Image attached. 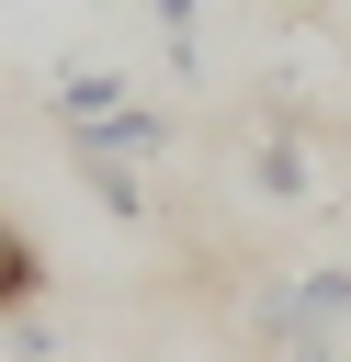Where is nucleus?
I'll use <instances>...</instances> for the list:
<instances>
[{
	"mask_svg": "<svg viewBox=\"0 0 351 362\" xmlns=\"http://www.w3.org/2000/svg\"><path fill=\"white\" fill-rule=\"evenodd\" d=\"M317 11H340V0H317Z\"/></svg>",
	"mask_w": 351,
	"mask_h": 362,
	"instance_id": "8",
	"label": "nucleus"
},
{
	"mask_svg": "<svg viewBox=\"0 0 351 362\" xmlns=\"http://www.w3.org/2000/svg\"><path fill=\"white\" fill-rule=\"evenodd\" d=\"M79 181H91V204H102V215H125V226L147 215V170H125V158H79Z\"/></svg>",
	"mask_w": 351,
	"mask_h": 362,
	"instance_id": "6",
	"label": "nucleus"
},
{
	"mask_svg": "<svg viewBox=\"0 0 351 362\" xmlns=\"http://www.w3.org/2000/svg\"><path fill=\"white\" fill-rule=\"evenodd\" d=\"M249 328L272 339V362H340V328H351V260L272 272V283L249 294Z\"/></svg>",
	"mask_w": 351,
	"mask_h": 362,
	"instance_id": "1",
	"label": "nucleus"
},
{
	"mask_svg": "<svg viewBox=\"0 0 351 362\" xmlns=\"http://www.w3.org/2000/svg\"><path fill=\"white\" fill-rule=\"evenodd\" d=\"M147 23L170 34V57H204V45H192V23H204V0H147Z\"/></svg>",
	"mask_w": 351,
	"mask_h": 362,
	"instance_id": "7",
	"label": "nucleus"
},
{
	"mask_svg": "<svg viewBox=\"0 0 351 362\" xmlns=\"http://www.w3.org/2000/svg\"><path fill=\"white\" fill-rule=\"evenodd\" d=\"M34 294H45V249H34V238L0 215V317H23Z\"/></svg>",
	"mask_w": 351,
	"mask_h": 362,
	"instance_id": "5",
	"label": "nucleus"
},
{
	"mask_svg": "<svg viewBox=\"0 0 351 362\" xmlns=\"http://www.w3.org/2000/svg\"><path fill=\"white\" fill-rule=\"evenodd\" d=\"M170 147V113H147V102H125L113 124H91V136H68V158H125V170H147Z\"/></svg>",
	"mask_w": 351,
	"mask_h": 362,
	"instance_id": "3",
	"label": "nucleus"
},
{
	"mask_svg": "<svg viewBox=\"0 0 351 362\" xmlns=\"http://www.w3.org/2000/svg\"><path fill=\"white\" fill-rule=\"evenodd\" d=\"M249 192H272V204H294L306 192V124H260V147H249Z\"/></svg>",
	"mask_w": 351,
	"mask_h": 362,
	"instance_id": "4",
	"label": "nucleus"
},
{
	"mask_svg": "<svg viewBox=\"0 0 351 362\" xmlns=\"http://www.w3.org/2000/svg\"><path fill=\"white\" fill-rule=\"evenodd\" d=\"M125 102H136V79H125V68H57V90H45V113H57L68 136H91V124H113Z\"/></svg>",
	"mask_w": 351,
	"mask_h": 362,
	"instance_id": "2",
	"label": "nucleus"
}]
</instances>
